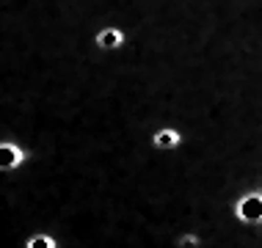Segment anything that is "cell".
Returning a JSON list of instances; mask_svg holds the SVG:
<instances>
[{
  "instance_id": "obj_3",
  "label": "cell",
  "mask_w": 262,
  "mask_h": 248,
  "mask_svg": "<svg viewBox=\"0 0 262 248\" xmlns=\"http://www.w3.org/2000/svg\"><path fill=\"white\" fill-rule=\"evenodd\" d=\"M182 144V136L177 130H171V127H163V130H158L152 136V146L155 149H163V152H168V149H177Z\"/></svg>"
},
{
  "instance_id": "obj_4",
  "label": "cell",
  "mask_w": 262,
  "mask_h": 248,
  "mask_svg": "<svg viewBox=\"0 0 262 248\" xmlns=\"http://www.w3.org/2000/svg\"><path fill=\"white\" fill-rule=\"evenodd\" d=\"M122 41H124V33L119 28H102L97 33V47H102V50H116V47H122Z\"/></svg>"
},
{
  "instance_id": "obj_2",
  "label": "cell",
  "mask_w": 262,
  "mask_h": 248,
  "mask_svg": "<svg viewBox=\"0 0 262 248\" xmlns=\"http://www.w3.org/2000/svg\"><path fill=\"white\" fill-rule=\"evenodd\" d=\"M28 160V152L14 141H0V171H17Z\"/></svg>"
},
{
  "instance_id": "obj_5",
  "label": "cell",
  "mask_w": 262,
  "mask_h": 248,
  "mask_svg": "<svg viewBox=\"0 0 262 248\" xmlns=\"http://www.w3.org/2000/svg\"><path fill=\"white\" fill-rule=\"evenodd\" d=\"M25 248H58L53 235H47V232H36V235H31L25 240Z\"/></svg>"
},
{
  "instance_id": "obj_1",
  "label": "cell",
  "mask_w": 262,
  "mask_h": 248,
  "mask_svg": "<svg viewBox=\"0 0 262 248\" xmlns=\"http://www.w3.org/2000/svg\"><path fill=\"white\" fill-rule=\"evenodd\" d=\"M235 218L246 226H259L262 223V190H249L235 201Z\"/></svg>"
},
{
  "instance_id": "obj_6",
  "label": "cell",
  "mask_w": 262,
  "mask_h": 248,
  "mask_svg": "<svg viewBox=\"0 0 262 248\" xmlns=\"http://www.w3.org/2000/svg\"><path fill=\"white\" fill-rule=\"evenodd\" d=\"M180 248H199V237L196 235H182L180 237Z\"/></svg>"
}]
</instances>
